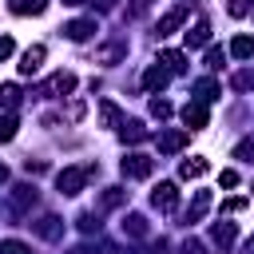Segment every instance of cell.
Segmentation results:
<instances>
[{
	"label": "cell",
	"instance_id": "1",
	"mask_svg": "<svg viewBox=\"0 0 254 254\" xmlns=\"http://www.w3.org/2000/svg\"><path fill=\"white\" fill-rule=\"evenodd\" d=\"M87 175H95V167H64V171L56 175L60 194H79V190H83V183H87Z\"/></svg>",
	"mask_w": 254,
	"mask_h": 254
},
{
	"label": "cell",
	"instance_id": "2",
	"mask_svg": "<svg viewBox=\"0 0 254 254\" xmlns=\"http://www.w3.org/2000/svg\"><path fill=\"white\" fill-rule=\"evenodd\" d=\"M119 167H123V175H127V179H147V175L155 171V159H151V155H139V151H135V155H127V159H123Z\"/></svg>",
	"mask_w": 254,
	"mask_h": 254
},
{
	"label": "cell",
	"instance_id": "3",
	"mask_svg": "<svg viewBox=\"0 0 254 254\" xmlns=\"http://www.w3.org/2000/svg\"><path fill=\"white\" fill-rule=\"evenodd\" d=\"M151 206H159V210H175V206H179V187H175V183H159V187L151 190Z\"/></svg>",
	"mask_w": 254,
	"mask_h": 254
},
{
	"label": "cell",
	"instance_id": "4",
	"mask_svg": "<svg viewBox=\"0 0 254 254\" xmlns=\"http://www.w3.org/2000/svg\"><path fill=\"white\" fill-rule=\"evenodd\" d=\"M91 32H99L95 16H83V20H71V24H64V36H67V40H75V44H83Z\"/></svg>",
	"mask_w": 254,
	"mask_h": 254
},
{
	"label": "cell",
	"instance_id": "5",
	"mask_svg": "<svg viewBox=\"0 0 254 254\" xmlns=\"http://www.w3.org/2000/svg\"><path fill=\"white\" fill-rule=\"evenodd\" d=\"M71 87H75V75H71V71H56V75L40 87V95H67Z\"/></svg>",
	"mask_w": 254,
	"mask_h": 254
},
{
	"label": "cell",
	"instance_id": "6",
	"mask_svg": "<svg viewBox=\"0 0 254 254\" xmlns=\"http://www.w3.org/2000/svg\"><path fill=\"white\" fill-rule=\"evenodd\" d=\"M44 44H32L24 56H20V75H32V71H40V64H44Z\"/></svg>",
	"mask_w": 254,
	"mask_h": 254
},
{
	"label": "cell",
	"instance_id": "7",
	"mask_svg": "<svg viewBox=\"0 0 254 254\" xmlns=\"http://www.w3.org/2000/svg\"><path fill=\"white\" fill-rule=\"evenodd\" d=\"M183 123H187V131H198V127H206V103H187L183 107Z\"/></svg>",
	"mask_w": 254,
	"mask_h": 254
},
{
	"label": "cell",
	"instance_id": "8",
	"mask_svg": "<svg viewBox=\"0 0 254 254\" xmlns=\"http://www.w3.org/2000/svg\"><path fill=\"white\" fill-rule=\"evenodd\" d=\"M167 79H171V71H167V67H159V64L143 71V87H147V91H163V87H167Z\"/></svg>",
	"mask_w": 254,
	"mask_h": 254
},
{
	"label": "cell",
	"instance_id": "9",
	"mask_svg": "<svg viewBox=\"0 0 254 254\" xmlns=\"http://www.w3.org/2000/svg\"><path fill=\"white\" fill-rule=\"evenodd\" d=\"M36 234H40V238H48V242H56V238L64 234V222H60L56 214H44V218L36 222Z\"/></svg>",
	"mask_w": 254,
	"mask_h": 254
},
{
	"label": "cell",
	"instance_id": "10",
	"mask_svg": "<svg viewBox=\"0 0 254 254\" xmlns=\"http://www.w3.org/2000/svg\"><path fill=\"white\" fill-rule=\"evenodd\" d=\"M28 206H36V187H16V190H12V210L24 214Z\"/></svg>",
	"mask_w": 254,
	"mask_h": 254
},
{
	"label": "cell",
	"instance_id": "11",
	"mask_svg": "<svg viewBox=\"0 0 254 254\" xmlns=\"http://www.w3.org/2000/svg\"><path fill=\"white\" fill-rule=\"evenodd\" d=\"M123 56H127V44H123V40H111V44L99 48V64H119Z\"/></svg>",
	"mask_w": 254,
	"mask_h": 254
},
{
	"label": "cell",
	"instance_id": "12",
	"mask_svg": "<svg viewBox=\"0 0 254 254\" xmlns=\"http://www.w3.org/2000/svg\"><path fill=\"white\" fill-rule=\"evenodd\" d=\"M183 143H187V131H163V135H159V151H163V155H175Z\"/></svg>",
	"mask_w": 254,
	"mask_h": 254
},
{
	"label": "cell",
	"instance_id": "13",
	"mask_svg": "<svg viewBox=\"0 0 254 254\" xmlns=\"http://www.w3.org/2000/svg\"><path fill=\"white\" fill-rule=\"evenodd\" d=\"M206 40H210V24L206 20H198L194 28H187V48H202Z\"/></svg>",
	"mask_w": 254,
	"mask_h": 254
},
{
	"label": "cell",
	"instance_id": "14",
	"mask_svg": "<svg viewBox=\"0 0 254 254\" xmlns=\"http://www.w3.org/2000/svg\"><path fill=\"white\" fill-rule=\"evenodd\" d=\"M159 64H163L171 75H183V71H187V56H183V52H163Z\"/></svg>",
	"mask_w": 254,
	"mask_h": 254
},
{
	"label": "cell",
	"instance_id": "15",
	"mask_svg": "<svg viewBox=\"0 0 254 254\" xmlns=\"http://www.w3.org/2000/svg\"><path fill=\"white\" fill-rule=\"evenodd\" d=\"M234 234H238V230H234V222H218V226H210V242H218L222 250L234 242Z\"/></svg>",
	"mask_w": 254,
	"mask_h": 254
},
{
	"label": "cell",
	"instance_id": "16",
	"mask_svg": "<svg viewBox=\"0 0 254 254\" xmlns=\"http://www.w3.org/2000/svg\"><path fill=\"white\" fill-rule=\"evenodd\" d=\"M8 8H12L16 16H40V12L48 8V0H12Z\"/></svg>",
	"mask_w": 254,
	"mask_h": 254
},
{
	"label": "cell",
	"instance_id": "17",
	"mask_svg": "<svg viewBox=\"0 0 254 254\" xmlns=\"http://www.w3.org/2000/svg\"><path fill=\"white\" fill-rule=\"evenodd\" d=\"M183 20H187V8H175V12H167V16L159 20V36H171V32H175Z\"/></svg>",
	"mask_w": 254,
	"mask_h": 254
},
{
	"label": "cell",
	"instance_id": "18",
	"mask_svg": "<svg viewBox=\"0 0 254 254\" xmlns=\"http://www.w3.org/2000/svg\"><path fill=\"white\" fill-rule=\"evenodd\" d=\"M99 119H103V127H123V115H119V107H115L111 99L99 103Z\"/></svg>",
	"mask_w": 254,
	"mask_h": 254
},
{
	"label": "cell",
	"instance_id": "19",
	"mask_svg": "<svg viewBox=\"0 0 254 254\" xmlns=\"http://www.w3.org/2000/svg\"><path fill=\"white\" fill-rule=\"evenodd\" d=\"M230 56H238V60H254V36H234Z\"/></svg>",
	"mask_w": 254,
	"mask_h": 254
},
{
	"label": "cell",
	"instance_id": "20",
	"mask_svg": "<svg viewBox=\"0 0 254 254\" xmlns=\"http://www.w3.org/2000/svg\"><path fill=\"white\" fill-rule=\"evenodd\" d=\"M119 135H123L127 143H143V139H147V127H143L139 119H131V123H123V127H119Z\"/></svg>",
	"mask_w": 254,
	"mask_h": 254
},
{
	"label": "cell",
	"instance_id": "21",
	"mask_svg": "<svg viewBox=\"0 0 254 254\" xmlns=\"http://www.w3.org/2000/svg\"><path fill=\"white\" fill-rule=\"evenodd\" d=\"M179 175H183V179H202V175H206V159H198V155L187 159V163L179 167Z\"/></svg>",
	"mask_w": 254,
	"mask_h": 254
},
{
	"label": "cell",
	"instance_id": "22",
	"mask_svg": "<svg viewBox=\"0 0 254 254\" xmlns=\"http://www.w3.org/2000/svg\"><path fill=\"white\" fill-rule=\"evenodd\" d=\"M206 206H210V194H206V190H198V194H194V202H190V210H187V222H198V218L206 214Z\"/></svg>",
	"mask_w": 254,
	"mask_h": 254
},
{
	"label": "cell",
	"instance_id": "23",
	"mask_svg": "<svg viewBox=\"0 0 254 254\" xmlns=\"http://www.w3.org/2000/svg\"><path fill=\"white\" fill-rule=\"evenodd\" d=\"M194 95H198V103H210V99H218V83L214 79H198L194 83Z\"/></svg>",
	"mask_w": 254,
	"mask_h": 254
},
{
	"label": "cell",
	"instance_id": "24",
	"mask_svg": "<svg viewBox=\"0 0 254 254\" xmlns=\"http://www.w3.org/2000/svg\"><path fill=\"white\" fill-rule=\"evenodd\" d=\"M123 230H127L131 238H143V234H147V218H143V214H127V218H123Z\"/></svg>",
	"mask_w": 254,
	"mask_h": 254
},
{
	"label": "cell",
	"instance_id": "25",
	"mask_svg": "<svg viewBox=\"0 0 254 254\" xmlns=\"http://www.w3.org/2000/svg\"><path fill=\"white\" fill-rule=\"evenodd\" d=\"M71 254H115V246H111V242H83V246H75Z\"/></svg>",
	"mask_w": 254,
	"mask_h": 254
},
{
	"label": "cell",
	"instance_id": "26",
	"mask_svg": "<svg viewBox=\"0 0 254 254\" xmlns=\"http://www.w3.org/2000/svg\"><path fill=\"white\" fill-rule=\"evenodd\" d=\"M0 103H4V107H16V103H20V87H16V83H0Z\"/></svg>",
	"mask_w": 254,
	"mask_h": 254
},
{
	"label": "cell",
	"instance_id": "27",
	"mask_svg": "<svg viewBox=\"0 0 254 254\" xmlns=\"http://www.w3.org/2000/svg\"><path fill=\"white\" fill-rule=\"evenodd\" d=\"M16 139V115H0V143Z\"/></svg>",
	"mask_w": 254,
	"mask_h": 254
},
{
	"label": "cell",
	"instance_id": "28",
	"mask_svg": "<svg viewBox=\"0 0 254 254\" xmlns=\"http://www.w3.org/2000/svg\"><path fill=\"white\" fill-rule=\"evenodd\" d=\"M75 222H79V230H83V234H95V230H99V218H95L91 210H83V214H79Z\"/></svg>",
	"mask_w": 254,
	"mask_h": 254
},
{
	"label": "cell",
	"instance_id": "29",
	"mask_svg": "<svg viewBox=\"0 0 254 254\" xmlns=\"http://www.w3.org/2000/svg\"><path fill=\"white\" fill-rule=\"evenodd\" d=\"M171 111H175V107H171V103H167V99H159V95H155V99H151V115H155V119H167V115H171Z\"/></svg>",
	"mask_w": 254,
	"mask_h": 254
},
{
	"label": "cell",
	"instance_id": "30",
	"mask_svg": "<svg viewBox=\"0 0 254 254\" xmlns=\"http://www.w3.org/2000/svg\"><path fill=\"white\" fill-rule=\"evenodd\" d=\"M234 155H238V159H246V163H254V139H242V143L234 147Z\"/></svg>",
	"mask_w": 254,
	"mask_h": 254
},
{
	"label": "cell",
	"instance_id": "31",
	"mask_svg": "<svg viewBox=\"0 0 254 254\" xmlns=\"http://www.w3.org/2000/svg\"><path fill=\"white\" fill-rule=\"evenodd\" d=\"M0 254H32L24 242H16V238H8V242H0Z\"/></svg>",
	"mask_w": 254,
	"mask_h": 254
},
{
	"label": "cell",
	"instance_id": "32",
	"mask_svg": "<svg viewBox=\"0 0 254 254\" xmlns=\"http://www.w3.org/2000/svg\"><path fill=\"white\" fill-rule=\"evenodd\" d=\"M119 202H123V190H119V187H107V194H103L99 206H119Z\"/></svg>",
	"mask_w": 254,
	"mask_h": 254
},
{
	"label": "cell",
	"instance_id": "33",
	"mask_svg": "<svg viewBox=\"0 0 254 254\" xmlns=\"http://www.w3.org/2000/svg\"><path fill=\"white\" fill-rule=\"evenodd\" d=\"M222 60H226L222 48H210V52H206V67H222Z\"/></svg>",
	"mask_w": 254,
	"mask_h": 254
},
{
	"label": "cell",
	"instance_id": "34",
	"mask_svg": "<svg viewBox=\"0 0 254 254\" xmlns=\"http://www.w3.org/2000/svg\"><path fill=\"white\" fill-rule=\"evenodd\" d=\"M226 8H230V16H246L250 12V0H230Z\"/></svg>",
	"mask_w": 254,
	"mask_h": 254
},
{
	"label": "cell",
	"instance_id": "35",
	"mask_svg": "<svg viewBox=\"0 0 254 254\" xmlns=\"http://www.w3.org/2000/svg\"><path fill=\"white\" fill-rule=\"evenodd\" d=\"M250 83H254V75H250V71H238V75H234V87H238V91H246Z\"/></svg>",
	"mask_w": 254,
	"mask_h": 254
},
{
	"label": "cell",
	"instance_id": "36",
	"mask_svg": "<svg viewBox=\"0 0 254 254\" xmlns=\"http://www.w3.org/2000/svg\"><path fill=\"white\" fill-rule=\"evenodd\" d=\"M183 254H206V246H202L198 238H187V246H183Z\"/></svg>",
	"mask_w": 254,
	"mask_h": 254
},
{
	"label": "cell",
	"instance_id": "37",
	"mask_svg": "<svg viewBox=\"0 0 254 254\" xmlns=\"http://www.w3.org/2000/svg\"><path fill=\"white\" fill-rule=\"evenodd\" d=\"M218 187H238V175H234V171H222V175H218Z\"/></svg>",
	"mask_w": 254,
	"mask_h": 254
},
{
	"label": "cell",
	"instance_id": "38",
	"mask_svg": "<svg viewBox=\"0 0 254 254\" xmlns=\"http://www.w3.org/2000/svg\"><path fill=\"white\" fill-rule=\"evenodd\" d=\"M12 52H16V44H12V40H8V36H0V60H8V56H12Z\"/></svg>",
	"mask_w": 254,
	"mask_h": 254
},
{
	"label": "cell",
	"instance_id": "39",
	"mask_svg": "<svg viewBox=\"0 0 254 254\" xmlns=\"http://www.w3.org/2000/svg\"><path fill=\"white\" fill-rule=\"evenodd\" d=\"M151 8V0H131V16H143Z\"/></svg>",
	"mask_w": 254,
	"mask_h": 254
},
{
	"label": "cell",
	"instance_id": "40",
	"mask_svg": "<svg viewBox=\"0 0 254 254\" xmlns=\"http://www.w3.org/2000/svg\"><path fill=\"white\" fill-rule=\"evenodd\" d=\"M242 206H246V198H226L222 202V210H242Z\"/></svg>",
	"mask_w": 254,
	"mask_h": 254
},
{
	"label": "cell",
	"instance_id": "41",
	"mask_svg": "<svg viewBox=\"0 0 254 254\" xmlns=\"http://www.w3.org/2000/svg\"><path fill=\"white\" fill-rule=\"evenodd\" d=\"M4 179H8V167H4V163H0V183H4Z\"/></svg>",
	"mask_w": 254,
	"mask_h": 254
},
{
	"label": "cell",
	"instance_id": "42",
	"mask_svg": "<svg viewBox=\"0 0 254 254\" xmlns=\"http://www.w3.org/2000/svg\"><path fill=\"white\" fill-rule=\"evenodd\" d=\"M246 254H254V238H250V242H246Z\"/></svg>",
	"mask_w": 254,
	"mask_h": 254
},
{
	"label": "cell",
	"instance_id": "43",
	"mask_svg": "<svg viewBox=\"0 0 254 254\" xmlns=\"http://www.w3.org/2000/svg\"><path fill=\"white\" fill-rule=\"evenodd\" d=\"M64 4H83V0H64Z\"/></svg>",
	"mask_w": 254,
	"mask_h": 254
}]
</instances>
